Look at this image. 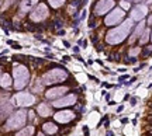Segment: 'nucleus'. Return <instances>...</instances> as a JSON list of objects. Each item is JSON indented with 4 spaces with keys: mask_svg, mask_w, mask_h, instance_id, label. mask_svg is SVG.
<instances>
[{
    "mask_svg": "<svg viewBox=\"0 0 152 136\" xmlns=\"http://www.w3.org/2000/svg\"><path fill=\"white\" fill-rule=\"evenodd\" d=\"M28 112L25 110H18L16 111L6 122V130H16V129H20L21 126L25 125V121H27V117Z\"/></svg>",
    "mask_w": 152,
    "mask_h": 136,
    "instance_id": "nucleus-4",
    "label": "nucleus"
},
{
    "mask_svg": "<svg viewBox=\"0 0 152 136\" xmlns=\"http://www.w3.org/2000/svg\"><path fill=\"white\" fill-rule=\"evenodd\" d=\"M41 130L45 135H55V133H58V130H59V126L56 125L54 121H47V122H44L41 125Z\"/></svg>",
    "mask_w": 152,
    "mask_h": 136,
    "instance_id": "nucleus-14",
    "label": "nucleus"
},
{
    "mask_svg": "<svg viewBox=\"0 0 152 136\" xmlns=\"http://www.w3.org/2000/svg\"><path fill=\"white\" fill-rule=\"evenodd\" d=\"M17 105H21V107H31L35 103V96H32L31 93H18L16 97Z\"/></svg>",
    "mask_w": 152,
    "mask_h": 136,
    "instance_id": "nucleus-10",
    "label": "nucleus"
},
{
    "mask_svg": "<svg viewBox=\"0 0 152 136\" xmlns=\"http://www.w3.org/2000/svg\"><path fill=\"white\" fill-rule=\"evenodd\" d=\"M83 135H85V136H90V129H89L88 125H85V126H83Z\"/></svg>",
    "mask_w": 152,
    "mask_h": 136,
    "instance_id": "nucleus-25",
    "label": "nucleus"
},
{
    "mask_svg": "<svg viewBox=\"0 0 152 136\" xmlns=\"http://www.w3.org/2000/svg\"><path fill=\"white\" fill-rule=\"evenodd\" d=\"M13 1H14V0H6V1H4V6H3V8H7L8 6L13 3Z\"/></svg>",
    "mask_w": 152,
    "mask_h": 136,
    "instance_id": "nucleus-29",
    "label": "nucleus"
},
{
    "mask_svg": "<svg viewBox=\"0 0 152 136\" xmlns=\"http://www.w3.org/2000/svg\"><path fill=\"white\" fill-rule=\"evenodd\" d=\"M69 60H71V56H64V62H69Z\"/></svg>",
    "mask_w": 152,
    "mask_h": 136,
    "instance_id": "nucleus-34",
    "label": "nucleus"
},
{
    "mask_svg": "<svg viewBox=\"0 0 152 136\" xmlns=\"http://www.w3.org/2000/svg\"><path fill=\"white\" fill-rule=\"evenodd\" d=\"M149 35H151V30H149V28H145V31L142 32V35L139 37V44H141V45L148 44V41L151 40V38H149Z\"/></svg>",
    "mask_w": 152,
    "mask_h": 136,
    "instance_id": "nucleus-19",
    "label": "nucleus"
},
{
    "mask_svg": "<svg viewBox=\"0 0 152 136\" xmlns=\"http://www.w3.org/2000/svg\"><path fill=\"white\" fill-rule=\"evenodd\" d=\"M149 108H152V103H149Z\"/></svg>",
    "mask_w": 152,
    "mask_h": 136,
    "instance_id": "nucleus-44",
    "label": "nucleus"
},
{
    "mask_svg": "<svg viewBox=\"0 0 152 136\" xmlns=\"http://www.w3.org/2000/svg\"><path fill=\"white\" fill-rule=\"evenodd\" d=\"M148 25H152V14L149 16V18H148Z\"/></svg>",
    "mask_w": 152,
    "mask_h": 136,
    "instance_id": "nucleus-35",
    "label": "nucleus"
},
{
    "mask_svg": "<svg viewBox=\"0 0 152 136\" xmlns=\"http://www.w3.org/2000/svg\"><path fill=\"white\" fill-rule=\"evenodd\" d=\"M64 45L66 46V48H69V46H71V44H69L68 41H64Z\"/></svg>",
    "mask_w": 152,
    "mask_h": 136,
    "instance_id": "nucleus-38",
    "label": "nucleus"
},
{
    "mask_svg": "<svg viewBox=\"0 0 152 136\" xmlns=\"http://www.w3.org/2000/svg\"><path fill=\"white\" fill-rule=\"evenodd\" d=\"M121 7H123V10H127V8H130V3L125 1V0H123L121 1Z\"/></svg>",
    "mask_w": 152,
    "mask_h": 136,
    "instance_id": "nucleus-26",
    "label": "nucleus"
},
{
    "mask_svg": "<svg viewBox=\"0 0 152 136\" xmlns=\"http://www.w3.org/2000/svg\"><path fill=\"white\" fill-rule=\"evenodd\" d=\"M76 59H78L79 62H83V58H82V56H80V55H76Z\"/></svg>",
    "mask_w": 152,
    "mask_h": 136,
    "instance_id": "nucleus-36",
    "label": "nucleus"
},
{
    "mask_svg": "<svg viewBox=\"0 0 152 136\" xmlns=\"http://www.w3.org/2000/svg\"><path fill=\"white\" fill-rule=\"evenodd\" d=\"M118 72H120V73H125V69H124V67H123V69H118Z\"/></svg>",
    "mask_w": 152,
    "mask_h": 136,
    "instance_id": "nucleus-41",
    "label": "nucleus"
},
{
    "mask_svg": "<svg viewBox=\"0 0 152 136\" xmlns=\"http://www.w3.org/2000/svg\"><path fill=\"white\" fill-rule=\"evenodd\" d=\"M148 14V7L144 6V4H137L135 7L132 8V11H131V20L134 21H141L145 16Z\"/></svg>",
    "mask_w": 152,
    "mask_h": 136,
    "instance_id": "nucleus-12",
    "label": "nucleus"
},
{
    "mask_svg": "<svg viewBox=\"0 0 152 136\" xmlns=\"http://www.w3.org/2000/svg\"><path fill=\"white\" fill-rule=\"evenodd\" d=\"M0 70H1V69H0Z\"/></svg>",
    "mask_w": 152,
    "mask_h": 136,
    "instance_id": "nucleus-47",
    "label": "nucleus"
},
{
    "mask_svg": "<svg viewBox=\"0 0 152 136\" xmlns=\"http://www.w3.org/2000/svg\"><path fill=\"white\" fill-rule=\"evenodd\" d=\"M34 118H35V114H34V111H30V112H28V119L32 121Z\"/></svg>",
    "mask_w": 152,
    "mask_h": 136,
    "instance_id": "nucleus-30",
    "label": "nucleus"
},
{
    "mask_svg": "<svg viewBox=\"0 0 152 136\" xmlns=\"http://www.w3.org/2000/svg\"><path fill=\"white\" fill-rule=\"evenodd\" d=\"M131 97H130V94H125V97H124V100H130Z\"/></svg>",
    "mask_w": 152,
    "mask_h": 136,
    "instance_id": "nucleus-42",
    "label": "nucleus"
},
{
    "mask_svg": "<svg viewBox=\"0 0 152 136\" xmlns=\"http://www.w3.org/2000/svg\"><path fill=\"white\" fill-rule=\"evenodd\" d=\"M37 1H38V0H23V1L20 3V11H21V14L30 11L31 7H34V6L37 4Z\"/></svg>",
    "mask_w": 152,
    "mask_h": 136,
    "instance_id": "nucleus-16",
    "label": "nucleus"
},
{
    "mask_svg": "<svg viewBox=\"0 0 152 136\" xmlns=\"http://www.w3.org/2000/svg\"><path fill=\"white\" fill-rule=\"evenodd\" d=\"M34 133H35V128H34L32 125H28V126H25V128L20 129L16 133V136H34Z\"/></svg>",
    "mask_w": 152,
    "mask_h": 136,
    "instance_id": "nucleus-17",
    "label": "nucleus"
},
{
    "mask_svg": "<svg viewBox=\"0 0 152 136\" xmlns=\"http://www.w3.org/2000/svg\"><path fill=\"white\" fill-rule=\"evenodd\" d=\"M78 103V96L75 93H71V94H66L65 97L59 98V100H55L52 101V108H65V107H72V105H76Z\"/></svg>",
    "mask_w": 152,
    "mask_h": 136,
    "instance_id": "nucleus-7",
    "label": "nucleus"
},
{
    "mask_svg": "<svg viewBox=\"0 0 152 136\" xmlns=\"http://www.w3.org/2000/svg\"><path fill=\"white\" fill-rule=\"evenodd\" d=\"M134 27V21L131 18L125 20L120 27H116L106 34V42L110 44V45H117V44H121L124 40H127L130 31L132 30Z\"/></svg>",
    "mask_w": 152,
    "mask_h": 136,
    "instance_id": "nucleus-1",
    "label": "nucleus"
},
{
    "mask_svg": "<svg viewBox=\"0 0 152 136\" xmlns=\"http://www.w3.org/2000/svg\"><path fill=\"white\" fill-rule=\"evenodd\" d=\"M151 41H152V32H151Z\"/></svg>",
    "mask_w": 152,
    "mask_h": 136,
    "instance_id": "nucleus-45",
    "label": "nucleus"
},
{
    "mask_svg": "<svg viewBox=\"0 0 152 136\" xmlns=\"http://www.w3.org/2000/svg\"><path fill=\"white\" fill-rule=\"evenodd\" d=\"M106 136H114V132H111V130H107V132H106Z\"/></svg>",
    "mask_w": 152,
    "mask_h": 136,
    "instance_id": "nucleus-33",
    "label": "nucleus"
},
{
    "mask_svg": "<svg viewBox=\"0 0 152 136\" xmlns=\"http://www.w3.org/2000/svg\"><path fill=\"white\" fill-rule=\"evenodd\" d=\"M127 79H128V76L124 74V76H120V77H118V81H120L121 84H124V80H127Z\"/></svg>",
    "mask_w": 152,
    "mask_h": 136,
    "instance_id": "nucleus-28",
    "label": "nucleus"
},
{
    "mask_svg": "<svg viewBox=\"0 0 152 136\" xmlns=\"http://www.w3.org/2000/svg\"><path fill=\"white\" fill-rule=\"evenodd\" d=\"M125 17V11L123 8H114L109 16L104 18V24L106 27H113V25H117L118 23H121V20Z\"/></svg>",
    "mask_w": 152,
    "mask_h": 136,
    "instance_id": "nucleus-6",
    "label": "nucleus"
},
{
    "mask_svg": "<svg viewBox=\"0 0 152 136\" xmlns=\"http://www.w3.org/2000/svg\"><path fill=\"white\" fill-rule=\"evenodd\" d=\"M96 62H97V63H99V65H100V66H103V62H102V60H99V59H97V60H96Z\"/></svg>",
    "mask_w": 152,
    "mask_h": 136,
    "instance_id": "nucleus-40",
    "label": "nucleus"
},
{
    "mask_svg": "<svg viewBox=\"0 0 152 136\" xmlns=\"http://www.w3.org/2000/svg\"><path fill=\"white\" fill-rule=\"evenodd\" d=\"M64 3H65V0H49V4H51V6H52L54 8L61 7Z\"/></svg>",
    "mask_w": 152,
    "mask_h": 136,
    "instance_id": "nucleus-23",
    "label": "nucleus"
},
{
    "mask_svg": "<svg viewBox=\"0 0 152 136\" xmlns=\"http://www.w3.org/2000/svg\"><path fill=\"white\" fill-rule=\"evenodd\" d=\"M145 31V23L144 21H141L139 24L137 25V28L134 30V32H132V35L130 37V40H128V42L130 44H132V42H135V40H138L141 35H142V32Z\"/></svg>",
    "mask_w": 152,
    "mask_h": 136,
    "instance_id": "nucleus-15",
    "label": "nucleus"
},
{
    "mask_svg": "<svg viewBox=\"0 0 152 136\" xmlns=\"http://www.w3.org/2000/svg\"><path fill=\"white\" fill-rule=\"evenodd\" d=\"M128 122V118H123V119H121V124H127Z\"/></svg>",
    "mask_w": 152,
    "mask_h": 136,
    "instance_id": "nucleus-39",
    "label": "nucleus"
},
{
    "mask_svg": "<svg viewBox=\"0 0 152 136\" xmlns=\"http://www.w3.org/2000/svg\"><path fill=\"white\" fill-rule=\"evenodd\" d=\"M75 118H76V115H75V112L71 111V110H61V111H58L54 114V119H55L56 122H59V124H69V122H72Z\"/></svg>",
    "mask_w": 152,
    "mask_h": 136,
    "instance_id": "nucleus-9",
    "label": "nucleus"
},
{
    "mask_svg": "<svg viewBox=\"0 0 152 136\" xmlns=\"http://www.w3.org/2000/svg\"><path fill=\"white\" fill-rule=\"evenodd\" d=\"M73 52H75V55H79V52H80V48L79 46H73Z\"/></svg>",
    "mask_w": 152,
    "mask_h": 136,
    "instance_id": "nucleus-31",
    "label": "nucleus"
},
{
    "mask_svg": "<svg viewBox=\"0 0 152 136\" xmlns=\"http://www.w3.org/2000/svg\"><path fill=\"white\" fill-rule=\"evenodd\" d=\"M68 77H69L68 70H66V69H62V67H59V66H56V67L49 69L48 72H45L40 79H41V81H42L44 86H51V84L62 83V81H65Z\"/></svg>",
    "mask_w": 152,
    "mask_h": 136,
    "instance_id": "nucleus-2",
    "label": "nucleus"
},
{
    "mask_svg": "<svg viewBox=\"0 0 152 136\" xmlns=\"http://www.w3.org/2000/svg\"><path fill=\"white\" fill-rule=\"evenodd\" d=\"M13 76H14V88L16 90H23L24 87H27V84L30 81V70L27 69V66L24 65L14 66Z\"/></svg>",
    "mask_w": 152,
    "mask_h": 136,
    "instance_id": "nucleus-3",
    "label": "nucleus"
},
{
    "mask_svg": "<svg viewBox=\"0 0 152 136\" xmlns=\"http://www.w3.org/2000/svg\"><path fill=\"white\" fill-rule=\"evenodd\" d=\"M0 86L3 88H8L11 86V77H10V74L3 73V74L0 76Z\"/></svg>",
    "mask_w": 152,
    "mask_h": 136,
    "instance_id": "nucleus-18",
    "label": "nucleus"
},
{
    "mask_svg": "<svg viewBox=\"0 0 152 136\" xmlns=\"http://www.w3.org/2000/svg\"><path fill=\"white\" fill-rule=\"evenodd\" d=\"M52 25H55V28H61V27L64 25V21L59 20V18H55V21L52 23Z\"/></svg>",
    "mask_w": 152,
    "mask_h": 136,
    "instance_id": "nucleus-24",
    "label": "nucleus"
},
{
    "mask_svg": "<svg viewBox=\"0 0 152 136\" xmlns=\"http://www.w3.org/2000/svg\"><path fill=\"white\" fill-rule=\"evenodd\" d=\"M88 79H90V80H93V81H96V83H99V80H97V77H95V76H92V74H89V76H88Z\"/></svg>",
    "mask_w": 152,
    "mask_h": 136,
    "instance_id": "nucleus-32",
    "label": "nucleus"
},
{
    "mask_svg": "<svg viewBox=\"0 0 152 136\" xmlns=\"http://www.w3.org/2000/svg\"><path fill=\"white\" fill-rule=\"evenodd\" d=\"M137 1H142V0H137Z\"/></svg>",
    "mask_w": 152,
    "mask_h": 136,
    "instance_id": "nucleus-46",
    "label": "nucleus"
},
{
    "mask_svg": "<svg viewBox=\"0 0 152 136\" xmlns=\"http://www.w3.org/2000/svg\"><path fill=\"white\" fill-rule=\"evenodd\" d=\"M123 110H124V105H120V107L117 108V112H121V111H123Z\"/></svg>",
    "mask_w": 152,
    "mask_h": 136,
    "instance_id": "nucleus-37",
    "label": "nucleus"
},
{
    "mask_svg": "<svg viewBox=\"0 0 152 136\" xmlns=\"http://www.w3.org/2000/svg\"><path fill=\"white\" fill-rule=\"evenodd\" d=\"M71 88L68 87V86H58V87H51L48 88L45 93H44V96L47 100H52V101H55V100H59V98H62L65 97V94L69 91Z\"/></svg>",
    "mask_w": 152,
    "mask_h": 136,
    "instance_id": "nucleus-5",
    "label": "nucleus"
},
{
    "mask_svg": "<svg viewBox=\"0 0 152 136\" xmlns=\"http://www.w3.org/2000/svg\"><path fill=\"white\" fill-rule=\"evenodd\" d=\"M47 17H48V7L44 3H40L37 6V8L30 14V18H31L32 21H42Z\"/></svg>",
    "mask_w": 152,
    "mask_h": 136,
    "instance_id": "nucleus-11",
    "label": "nucleus"
},
{
    "mask_svg": "<svg viewBox=\"0 0 152 136\" xmlns=\"http://www.w3.org/2000/svg\"><path fill=\"white\" fill-rule=\"evenodd\" d=\"M31 60L34 62V69H41L42 65L45 63V60L41 59V58H31Z\"/></svg>",
    "mask_w": 152,
    "mask_h": 136,
    "instance_id": "nucleus-21",
    "label": "nucleus"
},
{
    "mask_svg": "<svg viewBox=\"0 0 152 136\" xmlns=\"http://www.w3.org/2000/svg\"><path fill=\"white\" fill-rule=\"evenodd\" d=\"M38 136H47V135H45V133H42V130H41L40 133H38Z\"/></svg>",
    "mask_w": 152,
    "mask_h": 136,
    "instance_id": "nucleus-43",
    "label": "nucleus"
},
{
    "mask_svg": "<svg viewBox=\"0 0 152 136\" xmlns=\"http://www.w3.org/2000/svg\"><path fill=\"white\" fill-rule=\"evenodd\" d=\"M137 103H138V98H135V97H131V98H130V104L132 105V107L137 105Z\"/></svg>",
    "mask_w": 152,
    "mask_h": 136,
    "instance_id": "nucleus-27",
    "label": "nucleus"
},
{
    "mask_svg": "<svg viewBox=\"0 0 152 136\" xmlns=\"http://www.w3.org/2000/svg\"><path fill=\"white\" fill-rule=\"evenodd\" d=\"M114 1L113 0H99L96 3V6H95V16L100 17L106 14L107 11H110L113 7H114Z\"/></svg>",
    "mask_w": 152,
    "mask_h": 136,
    "instance_id": "nucleus-8",
    "label": "nucleus"
},
{
    "mask_svg": "<svg viewBox=\"0 0 152 136\" xmlns=\"http://www.w3.org/2000/svg\"><path fill=\"white\" fill-rule=\"evenodd\" d=\"M149 55H152V45H146V46L141 51V56H142V58H148Z\"/></svg>",
    "mask_w": 152,
    "mask_h": 136,
    "instance_id": "nucleus-22",
    "label": "nucleus"
},
{
    "mask_svg": "<svg viewBox=\"0 0 152 136\" xmlns=\"http://www.w3.org/2000/svg\"><path fill=\"white\" fill-rule=\"evenodd\" d=\"M141 51H142V49L139 48V46H132V48L128 49V56H130V58H135V56H138L141 53Z\"/></svg>",
    "mask_w": 152,
    "mask_h": 136,
    "instance_id": "nucleus-20",
    "label": "nucleus"
},
{
    "mask_svg": "<svg viewBox=\"0 0 152 136\" xmlns=\"http://www.w3.org/2000/svg\"><path fill=\"white\" fill-rule=\"evenodd\" d=\"M37 112L41 118H49V117H54V111H52V105L47 104V103H41L37 107Z\"/></svg>",
    "mask_w": 152,
    "mask_h": 136,
    "instance_id": "nucleus-13",
    "label": "nucleus"
}]
</instances>
